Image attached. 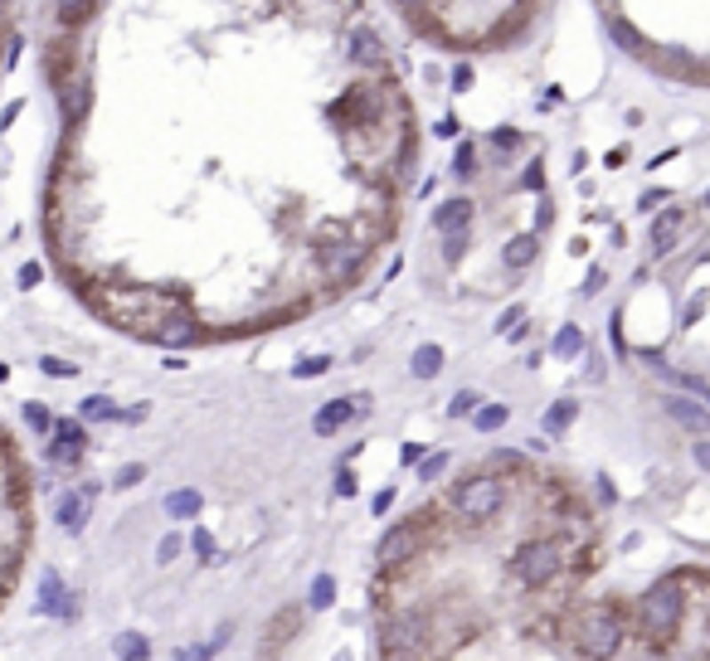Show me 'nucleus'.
<instances>
[{
    "instance_id": "nucleus-27",
    "label": "nucleus",
    "mask_w": 710,
    "mask_h": 661,
    "mask_svg": "<svg viewBox=\"0 0 710 661\" xmlns=\"http://www.w3.org/2000/svg\"><path fill=\"white\" fill-rule=\"evenodd\" d=\"M176 550H180V540H176V535H166V540H161V550H156V560H161V564L176 560Z\"/></svg>"
},
{
    "instance_id": "nucleus-32",
    "label": "nucleus",
    "mask_w": 710,
    "mask_h": 661,
    "mask_svg": "<svg viewBox=\"0 0 710 661\" xmlns=\"http://www.w3.org/2000/svg\"><path fill=\"white\" fill-rule=\"evenodd\" d=\"M399 10H414V5H424V0H395Z\"/></svg>"
},
{
    "instance_id": "nucleus-17",
    "label": "nucleus",
    "mask_w": 710,
    "mask_h": 661,
    "mask_svg": "<svg viewBox=\"0 0 710 661\" xmlns=\"http://www.w3.org/2000/svg\"><path fill=\"white\" fill-rule=\"evenodd\" d=\"M438 365H443V350H438V346H424V350L414 355V375H419V379H434Z\"/></svg>"
},
{
    "instance_id": "nucleus-31",
    "label": "nucleus",
    "mask_w": 710,
    "mask_h": 661,
    "mask_svg": "<svg viewBox=\"0 0 710 661\" xmlns=\"http://www.w3.org/2000/svg\"><path fill=\"white\" fill-rule=\"evenodd\" d=\"M195 550H200L204 560H210V550H214V545H210V535H204V530H195Z\"/></svg>"
},
{
    "instance_id": "nucleus-23",
    "label": "nucleus",
    "mask_w": 710,
    "mask_h": 661,
    "mask_svg": "<svg viewBox=\"0 0 710 661\" xmlns=\"http://www.w3.org/2000/svg\"><path fill=\"white\" fill-rule=\"evenodd\" d=\"M39 283H44V267H39V263L20 267V287H25V292H29V287H39Z\"/></svg>"
},
{
    "instance_id": "nucleus-5",
    "label": "nucleus",
    "mask_w": 710,
    "mask_h": 661,
    "mask_svg": "<svg viewBox=\"0 0 710 661\" xmlns=\"http://www.w3.org/2000/svg\"><path fill=\"white\" fill-rule=\"evenodd\" d=\"M54 438H49V448H44V458L54 462V467H78V458H84V448H88V428H84V418H54Z\"/></svg>"
},
{
    "instance_id": "nucleus-21",
    "label": "nucleus",
    "mask_w": 710,
    "mask_h": 661,
    "mask_svg": "<svg viewBox=\"0 0 710 661\" xmlns=\"http://www.w3.org/2000/svg\"><path fill=\"white\" fill-rule=\"evenodd\" d=\"M20 54H25V39L10 35V39H5V59H0V68H15V64H20Z\"/></svg>"
},
{
    "instance_id": "nucleus-14",
    "label": "nucleus",
    "mask_w": 710,
    "mask_h": 661,
    "mask_svg": "<svg viewBox=\"0 0 710 661\" xmlns=\"http://www.w3.org/2000/svg\"><path fill=\"white\" fill-rule=\"evenodd\" d=\"M20 418L29 423V433H39V438H49V428H54V413H49L44 404H35V399H29L25 409H20Z\"/></svg>"
},
{
    "instance_id": "nucleus-33",
    "label": "nucleus",
    "mask_w": 710,
    "mask_h": 661,
    "mask_svg": "<svg viewBox=\"0 0 710 661\" xmlns=\"http://www.w3.org/2000/svg\"><path fill=\"white\" fill-rule=\"evenodd\" d=\"M64 5H78V0H54V10H64Z\"/></svg>"
},
{
    "instance_id": "nucleus-18",
    "label": "nucleus",
    "mask_w": 710,
    "mask_h": 661,
    "mask_svg": "<svg viewBox=\"0 0 710 661\" xmlns=\"http://www.w3.org/2000/svg\"><path fill=\"white\" fill-rule=\"evenodd\" d=\"M672 413H676L682 423H691L696 433H706V428H710V418H706V413L696 409V404H686V399H672Z\"/></svg>"
},
{
    "instance_id": "nucleus-24",
    "label": "nucleus",
    "mask_w": 710,
    "mask_h": 661,
    "mask_svg": "<svg viewBox=\"0 0 710 661\" xmlns=\"http://www.w3.org/2000/svg\"><path fill=\"white\" fill-rule=\"evenodd\" d=\"M507 423V409H482L477 413V428H501Z\"/></svg>"
},
{
    "instance_id": "nucleus-13",
    "label": "nucleus",
    "mask_w": 710,
    "mask_h": 661,
    "mask_svg": "<svg viewBox=\"0 0 710 661\" xmlns=\"http://www.w3.org/2000/svg\"><path fill=\"white\" fill-rule=\"evenodd\" d=\"M355 413V404H346V399H336V404H326L322 413H316V433H336L346 418Z\"/></svg>"
},
{
    "instance_id": "nucleus-34",
    "label": "nucleus",
    "mask_w": 710,
    "mask_h": 661,
    "mask_svg": "<svg viewBox=\"0 0 710 661\" xmlns=\"http://www.w3.org/2000/svg\"><path fill=\"white\" fill-rule=\"evenodd\" d=\"M5 10H10V0H0V20H5Z\"/></svg>"
},
{
    "instance_id": "nucleus-35",
    "label": "nucleus",
    "mask_w": 710,
    "mask_h": 661,
    "mask_svg": "<svg viewBox=\"0 0 710 661\" xmlns=\"http://www.w3.org/2000/svg\"><path fill=\"white\" fill-rule=\"evenodd\" d=\"M5 375H10V365H0V379H5Z\"/></svg>"
},
{
    "instance_id": "nucleus-1",
    "label": "nucleus",
    "mask_w": 710,
    "mask_h": 661,
    "mask_svg": "<svg viewBox=\"0 0 710 661\" xmlns=\"http://www.w3.org/2000/svg\"><path fill=\"white\" fill-rule=\"evenodd\" d=\"M507 482L497 477V472L477 467L472 477H458L448 487V511L462 515V521H487V515H497L501 506H507Z\"/></svg>"
},
{
    "instance_id": "nucleus-29",
    "label": "nucleus",
    "mask_w": 710,
    "mask_h": 661,
    "mask_svg": "<svg viewBox=\"0 0 710 661\" xmlns=\"http://www.w3.org/2000/svg\"><path fill=\"white\" fill-rule=\"evenodd\" d=\"M472 399H477V394H472V389H462V394L452 399V413H467V409H472Z\"/></svg>"
},
{
    "instance_id": "nucleus-10",
    "label": "nucleus",
    "mask_w": 710,
    "mask_h": 661,
    "mask_svg": "<svg viewBox=\"0 0 710 661\" xmlns=\"http://www.w3.org/2000/svg\"><path fill=\"white\" fill-rule=\"evenodd\" d=\"M92 496H98V487H92V482H84V487L78 491H64L59 496V525H64L68 535H78L88 525V501Z\"/></svg>"
},
{
    "instance_id": "nucleus-12",
    "label": "nucleus",
    "mask_w": 710,
    "mask_h": 661,
    "mask_svg": "<svg viewBox=\"0 0 710 661\" xmlns=\"http://www.w3.org/2000/svg\"><path fill=\"white\" fill-rule=\"evenodd\" d=\"M682 224H686L682 210H666L662 219L652 224V248H657V253H666V248H672V234H682Z\"/></svg>"
},
{
    "instance_id": "nucleus-25",
    "label": "nucleus",
    "mask_w": 710,
    "mask_h": 661,
    "mask_svg": "<svg viewBox=\"0 0 710 661\" xmlns=\"http://www.w3.org/2000/svg\"><path fill=\"white\" fill-rule=\"evenodd\" d=\"M117 652H122V657H147L151 647L141 642V637H122V642H117Z\"/></svg>"
},
{
    "instance_id": "nucleus-20",
    "label": "nucleus",
    "mask_w": 710,
    "mask_h": 661,
    "mask_svg": "<svg viewBox=\"0 0 710 661\" xmlns=\"http://www.w3.org/2000/svg\"><path fill=\"white\" fill-rule=\"evenodd\" d=\"M570 418H574V404H554V409H550V418H545V428H550V433H560Z\"/></svg>"
},
{
    "instance_id": "nucleus-22",
    "label": "nucleus",
    "mask_w": 710,
    "mask_h": 661,
    "mask_svg": "<svg viewBox=\"0 0 710 661\" xmlns=\"http://www.w3.org/2000/svg\"><path fill=\"white\" fill-rule=\"evenodd\" d=\"M141 477H147V467H141V462H132V467L117 472V482H112V487H137Z\"/></svg>"
},
{
    "instance_id": "nucleus-6",
    "label": "nucleus",
    "mask_w": 710,
    "mask_h": 661,
    "mask_svg": "<svg viewBox=\"0 0 710 661\" xmlns=\"http://www.w3.org/2000/svg\"><path fill=\"white\" fill-rule=\"evenodd\" d=\"M147 340H156V346H166V350H185V346H195V340H204V330H200V322H195L190 312L166 307V312L156 316V326H151Z\"/></svg>"
},
{
    "instance_id": "nucleus-3",
    "label": "nucleus",
    "mask_w": 710,
    "mask_h": 661,
    "mask_svg": "<svg viewBox=\"0 0 710 661\" xmlns=\"http://www.w3.org/2000/svg\"><path fill=\"white\" fill-rule=\"evenodd\" d=\"M618 633H623L618 617H613L609 608H599V613H589L579 627H574V637H579L574 647H579L584 657H613V652L623 647V642H618Z\"/></svg>"
},
{
    "instance_id": "nucleus-9",
    "label": "nucleus",
    "mask_w": 710,
    "mask_h": 661,
    "mask_svg": "<svg viewBox=\"0 0 710 661\" xmlns=\"http://www.w3.org/2000/svg\"><path fill=\"white\" fill-rule=\"evenodd\" d=\"M39 617H64V623H74L78 617V598L64 588V578H59L54 569L39 574V603H35Z\"/></svg>"
},
{
    "instance_id": "nucleus-8",
    "label": "nucleus",
    "mask_w": 710,
    "mask_h": 661,
    "mask_svg": "<svg viewBox=\"0 0 710 661\" xmlns=\"http://www.w3.org/2000/svg\"><path fill=\"white\" fill-rule=\"evenodd\" d=\"M428 535V521L424 515H414V521H399L395 530L385 535V540H379V564H404V560H414L419 554V540H424Z\"/></svg>"
},
{
    "instance_id": "nucleus-11",
    "label": "nucleus",
    "mask_w": 710,
    "mask_h": 661,
    "mask_svg": "<svg viewBox=\"0 0 710 661\" xmlns=\"http://www.w3.org/2000/svg\"><path fill=\"white\" fill-rule=\"evenodd\" d=\"M467 219H472V200H448L443 210L434 214L438 234H448V239H452V234H462V229H467Z\"/></svg>"
},
{
    "instance_id": "nucleus-16",
    "label": "nucleus",
    "mask_w": 710,
    "mask_h": 661,
    "mask_svg": "<svg viewBox=\"0 0 710 661\" xmlns=\"http://www.w3.org/2000/svg\"><path fill=\"white\" fill-rule=\"evenodd\" d=\"M166 511L176 515V521H190V515L200 511V491H171L166 496Z\"/></svg>"
},
{
    "instance_id": "nucleus-36",
    "label": "nucleus",
    "mask_w": 710,
    "mask_h": 661,
    "mask_svg": "<svg viewBox=\"0 0 710 661\" xmlns=\"http://www.w3.org/2000/svg\"><path fill=\"white\" fill-rule=\"evenodd\" d=\"M706 204H710V195H706Z\"/></svg>"
},
{
    "instance_id": "nucleus-7",
    "label": "nucleus",
    "mask_w": 710,
    "mask_h": 661,
    "mask_svg": "<svg viewBox=\"0 0 710 661\" xmlns=\"http://www.w3.org/2000/svg\"><path fill=\"white\" fill-rule=\"evenodd\" d=\"M54 98H59L64 122H68V127H78V122L88 117V108H92V83H88L84 68H68L64 78H54Z\"/></svg>"
},
{
    "instance_id": "nucleus-26",
    "label": "nucleus",
    "mask_w": 710,
    "mask_h": 661,
    "mask_svg": "<svg viewBox=\"0 0 710 661\" xmlns=\"http://www.w3.org/2000/svg\"><path fill=\"white\" fill-rule=\"evenodd\" d=\"M554 346H560V350H579L584 340H579V330H574V326H564V330H560V340H554Z\"/></svg>"
},
{
    "instance_id": "nucleus-30",
    "label": "nucleus",
    "mask_w": 710,
    "mask_h": 661,
    "mask_svg": "<svg viewBox=\"0 0 710 661\" xmlns=\"http://www.w3.org/2000/svg\"><path fill=\"white\" fill-rule=\"evenodd\" d=\"M312 603H331V578H322V584H316V593H312Z\"/></svg>"
},
{
    "instance_id": "nucleus-19",
    "label": "nucleus",
    "mask_w": 710,
    "mask_h": 661,
    "mask_svg": "<svg viewBox=\"0 0 710 661\" xmlns=\"http://www.w3.org/2000/svg\"><path fill=\"white\" fill-rule=\"evenodd\" d=\"M39 370H44V375H54V379H74V375H78V365H68V360H54V355L39 360Z\"/></svg>"
},
{
    "instance_id": "nucleus-4",
    "label": "nucleus",
    "mask_w": 710,
    "mask_h": 661,
    "mask_svg": "<svg viewBox=\"0 0 710 661\" xmlns=\"http://www.w3.org/2000/svg\"><path fill=\"white\" fill-rule=\"evenodd\" d=\"M676 613H682V588L676 584L652 588V593H642V603H637V623H642L647 633H666V627H676Z\"/></svg>"
},
{
    "instance_id": "nucleus-2",
    "label": "nucleus",
    "mask_w": 710,
    "mask_h": 661,
    "mask_svg": "<svg viewBox=\"0 0 710 661\" xmlns=\"http://www.w3.org/2000/svg\"><path fill=\"white\" fill-rule=\"evenodd\" d=\"M574 554V545L564 540V535H554V540H540V545H531L526 554H521V564H516V574H521V584H531V588H545L550 578H560V569H564V560Z\"/></svg>"
},
{
    "instance_id": "nucleus-15",
    "label": "nucleus",
    "mask_w": 710,
    "mask_h": 661,
    "mask_svg": "<svg viewBox=\"0 0 710 661\" xmlns=\"http://www.w3.org/2000/svg\"><path fill=\"white\" fill-rule=\"evenodd\" d=\"M78 413H84V423H102V418H122V413H117V404H112L108 394H92V399H84V409H78Z\"/></svg>"
},
{
    "instance_id": "nucleus-28",
    "label": "nucleus",
    "mask_w": 710,
    "mask_h": 661,
    "mask_svg": "<svg viewBox=\"0 0 710 661\" xmlns=\"http://www.w3.org/2000/svg\"><path fill=\"white\" fill-rule=\"evenodd\" d=\"M20 108H25V102H20V98H15V102H5V112H0V131H5V127H10V122H15V117H20Z\"/></svg>"
}]
</instances>
